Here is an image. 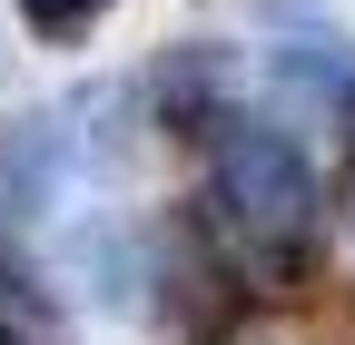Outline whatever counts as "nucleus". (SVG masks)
I'll return each mask as SVG.
<instances>
[{
  "mask_svg": "<svg viewBox=\"0 0 355 345\" xmlns=\"http://www.w3.org/2000/svg\"><path fill=\"white\" fill-rule=\"evenodd\" d=\"M207 256L227 267L247 296H286L306 267H316V237H326V197L306 178V158L266 128H237L217 148V178H207V218H198Z\"/></svg>",
  "mask_w": 355,
  "mask_h": 345,
  "instance_id": "nucleus-1",
  "label": "nucleus"
},
{
  "mask_svg": "<svg viewBox=\"0 0 355 345\" xmlns=\"http://www.w3.org/2000/svg\"><path fill=\"white\" fill-rule=\"evenodd\" d=\"M99 10H109V0H20V20H30V30H50V39H79Z\"/></svg>",
  "mask_w": 355,
  "mask_h": 345,
  "instance_id": "nucleus-2",
  "label": "nucleus"
},
{
  "mask_svg": "<svg viewBox=\"0 0 355 345\" xmlns=\"http://www.w3.org/2000/svg\"><path fill=\"white\" fill-rule=\"evenodd\" d=\"M0 345H10V335H0Z\"/></svg>",
  "mask_w": 355,
  "mask_h": 345,
  "instance_id": "nucleus-3",
  "label": "nucleus"
}]
</instances>
